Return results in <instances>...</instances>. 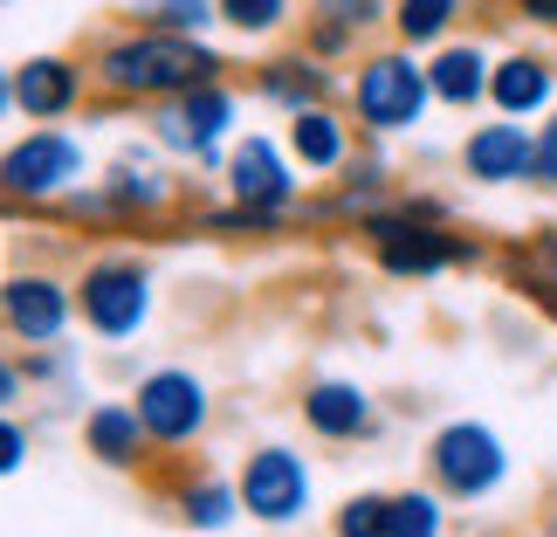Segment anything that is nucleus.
Wrapping results in <instances>:
<instances>
[{"mask_svg": "<svg viewBox=\"0 0 557 537\" xmlns=\"http://www.w3.org/2000/svg\"><path fill=\"white\" fill-rule=\"evenodd\" d=\"M213 70V62L193 49V41H173V35H152V41H124V49L103 56V76L117 90H193Z\"/></svg>", "mask_w": 557, "mask_h": 537, "instance_id": "f257e3e1", "label": "nucleus"}, {"mask_svg": "<svg viewBox=\"0 0 557 537\" xmlns=\"http://www.w3.org/2000/svg\"><path fill=\"white\" fill-rule=\"evenodd\" d=\"M420 97H426V83H420V70L413 62H372L366 70V83H358V111H366L372 124H385V132H393V124H413L420 118Z\"/></svg>", "mask_w": 557, "mask_h": 537, "instance_id": "f03ea898", "label": "nucleus"}, {"mask_svg": "<svg viewBox=\"0 0 557 537\" xmlns=\"http://www.w3.org/2000/svg\"><path fill=\"white\" fill-rule=\"evenodd\" d=\"M138 420L152 427L159 441H186L193 427H200V386H193L186 373H159L138 393Z\"/></svg>", "mask_w": 557, "mask_h": 537, "instance_id": "7ed1b4c3", "label": "nucleus"}, {"mask_svg": "<svg viewBox=\"0 0 557 537\" xmlns=\"http://www.w3.org/2000/svg\"><path fill=\"white\" fill-rule=\"evenodd\" d=\"M248 510L255 517H275V524L304 510V468H296V455L269 448V455L248 462Z\"/></svg>", "mask_w": 557, "mask_h": 537, "instance_id": "20e7f679", "label": "nucleus"}, {"mask_svg": "<svg viewBox=\"0 0 557 537\" xmlns=\"http://www.w3.org/2000/svg\"><path fill=\"white\" fill-rule=\"evenodd\" d=\"M83 310L97 317V331L124 338V331H138V317H145V283L132 269H97L90 283H83Z\"/></svg>", "mask_w": 557, "mask_h": 537, "instance_id": "39448f33", "label": "nucleus"}, {"mask_svg": "<svg viewBox=\"0 0 557 537\" xmlns=\"http://www.w3.org/2000/svg\"><path fill=\"white\" fill-rule=\"evenodd\" d=\"M434 462H441V476L455 489H488L503 476V455H496V441H488L482 427H447L441 448H434Z\"/></svg>", "mask_w": 557, "mask_h": 537, "instance_id": "423d86ee", "label": "nucleus"}, {"mask_svg": "<svg viewBox=\"0 0 557 537\" xmlns=\"http://www.w3.org/2000/svg\"><path fill=\"white\" fill-rule=\"evenodd\" d=\"M70 173H76V145L70 138H28L21 152H8V166H0V180L14 193H49Z\"/></svg>", "mask_w": 557, "mask_h": 537, "instance_id": "0eeeda50", "label": "nucleus"}, {"mask_svg": "<svg viewBox=\"0 0 557 537\" xmlns=\"http://www.w3.org/2000/svg\"><path fill=\"white\" fill-rule=\"evenodd\" d=\"M468 166H475L482 180H517L523 166H537V152H530V138L517 124H488V132L468 145Z\"/></svg>", "mask_w": 557, "mask_h": 537, "instance_id": "6e6552de", "label": "nucleus"}, {"mask_svg": "<svg viewBox=\"0 0 557 537\" xmlns=\"http://www.w3.org/2000/svg\"><path fill=\"white\" fill-rule=\"evenodd\" d=\"M8 325L28 338H55L62 331V290L55 283H14L8 290Z\"/></svg>", "mask_w": 557, "mask_h": 537, "instance_id": "1a4fd4ad", "label": "nucleus"}, {"mask_svg": "<svg viewBox=\"0 0 557 537\" xmlns=\"http://www.w3.org/2000/svg\"><path fill=\"white\" fill-rule=\"evenodd\" d=\"M14 97L28 103L35 118H55V111H70V97H76V70H62V62H28L14 83Z\"/></svg>", "mask_w": 557, "mask_h": 537, "instance_id": "9d476101", "label": "nucleus"}, {"mask_svg": "<svg viewBox=\"0 0 557 537\" xmlns=\"http://www.w3.org/2000/svg\"><path fill=\"white\" fill-rule=\"evenodd\" d=\"M379 242H385V263L393 269H441L455 255L447 242H426L420 228H393V221H379Z\"/></svg>", "mask_w": 557, "mask_h": 537, "instance_id": "9b49d317", "label": "nucleus"}, {"mask_svg": "<svg viewBox=\"0 0 557 537\" xmlns=\"http://www.w3.org/2000/svg\"><path fill=\"white\" fill-rule=\"evenodd\" d=\"M310 420L324 427V435H358V427H366V400H358L351 386H317V393H310Z\"/></svg>", "mask_w": 557, "mask_h": 537, "instance_id": "f8f14e48", "label": "nucleus"}, {"mask_svg": "<svg viewBox=\"0 0 557 537\" xmlns=\"http://www.w3.org/2000/svg\"><path fill=\"white\" fill-rule=\"evenodd\" d=\"M234 186H242L248 200H275V193H283V166H275V152L262 138L242 145V159H234Z\"/></svg>", "mask_w": 557, "mask_h": 537, "instance_id": "ddd939ff", "label": "nucleus"}, {"mask_svg": "<svg viewBox=\"0 0 557 537\" xmlns=\"http://www.w3.org/2000/svg\"><path fill=\"white\" fill-rule=\"evenodd\" d=\"M496 97L509 103V111H530V103H544L550 97V76L537 70V62H503V70H496Z\"/></svg>", "mask_w": 557, "mask_h": 537, "instance_id": "4468645a", "label": "nucleus"}, {"mask_svg": "<svg viewBox=\"0 0 557 537\" xmlns=\"http://www.w3.org/2000/svg\"><path fill=\"white\" fill-rule=\"evenodd\" d=\"M434 90L455 97V103H468V97L482 90V56H475V49H447V56L434 62Z\"/></svg>", "mask_w": 557, "mask_h": 537, "instance_id": "2eb2a0df", "label": "nucleus"}, {"mask_svg": "<svg viewBox=\"0 0 557 537\" xmlns=\"http://www.w3.org/2000/svg\"><path fill=\"white\" fill-rule=\"evenodd\" d=\"M296 152H304L310 166H331L337 152H345V138H337V124L324 111H304L296 118Z\"/></svg>", "mask_w": 557, "mask_h": 537, "instance_id": "dca6fc26", "label": "nucleus"}, {"mask_svg": "<svg viewBox=\"0 0 557 537\" xmlns=\"http://www.w3.org/2000/svg\"><path fill=\"white\" fill-rule=\"evenodd\" d=\"M90 441H97V455L124 462V455H132V441H138V414H117V406H111V414H97L90 420Z\"/></svg>", "mask_w": 557, "mask_h": 537, "instance_id": "f3484780", "label": "nucleus"}, {"mask_svg": "<svg viewBox=\"0 0 557 537\" xmlns=\"http://www.w3.org/2000/svg\"><path fill=\"white\" fill-rule=\"evenodd\" d=\"M173 124H180L173 138H213V132H221V124H227V97H213V90H200V97L186 103V118H173Z\"/></svg>", "mask_w": 557, "mask_h": 537, "instance_id": "a211bd4d", "label": "nucleus"}, {"mask_svg": "<svg viewBox=\"0 0 557 537\" xmlns=\"http://www.w3.org/2000/svg\"><path fill=\"white\" fill-rule=\"evenodd\" d=\"M447 14H455V0H399V28L426 41V35H441L447 28Z\"/></svg>", "mask_w": 557, "mask_h": 537, "instance_id": "6ab92c4d", "label": "nucleus"}, {"mask_svg": "<svg viewBox=\"0 0 557 537\" xmlns=\"http://www.w3.org/2000/svg\"><path fill=\"white\" fill-rule=\"evenodd\" d=\"M434 530H441V517H434L426 497H399L393 503V530H385V537H434Z\"/></svg>", "mask_w": 557, "mask_h": 537, "instance_id": "aec40b11", "label": "nucleus"}, {"mask_svg": "<svg viewBox=\"0 0 557 537\" xmlns=\"http://www.w3.org/2000/svg\"><path fill=\"white\" fill-rule=\"evenodd\" d=\"M337 530H345V537H385V530H393V503H372V497H366V503H351Z\"/></svg>", "mask_w": 557, "mask_h": 537, "instance_id": "412c9836", "label": "nucleus"}, {"mask_svg": "<svg viewBox=\"0 0 557 537\" xmlns=\"http://www.w3.org/2000/svg\"><path fill=\"white\" fill-rule=\"evenodd\" d=\"M227 21H242V28H269L275 14H283V0H221Z\"/></svg>", "mask_w": 557, "mask_h": 537, "instance_id": "4be33fe9", "label": "nucleus"}, {"mask_svg": "<svg viewBox=\"0 0 557 537\" xmlns=\"http://www.w3.org/2000/svg\"><path fill=\"white\" fill-rule=\"evenodd\" d=\"M193 517H200V524H221L227 517V489H200V497H193Z\"/></svg>", "mask_w": 557, "mask_h": 537, "instance_id": "5701e85b", "label": "nucleus"}, {"mask_svg": "<svg viewBox=\"0 0 557 537\" xmlns=\"http://www.w3.org/2000/svg\"><path fill=\"white\" fill-rule=\"evenodd\" d=\"M165 21H207V0H159Z\"/></svg>", "mask_w": 557, "mask_h": 537, "instance_id": "b1692460", "label": "nucleus"}, {"mask_svg": "<svg viewBox=\"0 0 557 537\" xmlns=\"http://www.w3.org/2000/svg\"><path fill=\"white\" fill-rule=\"evenodd\" d=\"M537 173L557 186V124H550V132H544V145H537Z\"/></svg>", "mask_w": 557, "mask_h": 537, "instance_id": "393cba45", "label": "nucleus"}, {"mask_svg": "<svg viewBox=\"0 0 557 537\" xmlns=\"http://www.w3.org/2000/svg\"><path fill=\"white\" fill-rule=\"evenodd\" d=\"M21 462V435H14V427H0V468H14Z\"/></svg>", "mask_w": 557, "mask_h": 537, "instance_id": "a878e982", "label": "nucleus"}, {"mask_svg": "<svg viewBox=\"0 0 557 537\" xmlns=\"http://www.w3.org/2000/svg\"><path fill=\"white\" fill-rule=\"evenodd\" d=\"M523 8L537 14V21H557V0H523Z\"/></svg>", "mask_w": 557, "mask_h": 537, "instance_id": "bb28decb", "label": "nucleus"}, {"mask_svg": "<svg viewBox=\"0 0 557 537\" xmlns=\"http://www.w3.org/2000/svg\"><path fill=\"white\" fill-rule=\"evenodd\" d=\"M0 400H14V373H0Z\"/></svg>", "mask_w": 557, "mask_h": 537, "instance_id": "cd10ccee", "label": "nucleus"}, {"mask_svg": "<svg viewBox=\"0 0 557 537\" xmlns=\"http://www.w3.org/2000/svg\"><path fill=\"white\" fill-rule=\"evenodd\" d=\"M0 103H8V83H0Z\"/></svg>", "mask_w": 557, "mask_h": 537, "instance_id": "c85d7f7f", "label": "nucleus"}]
</instances>
